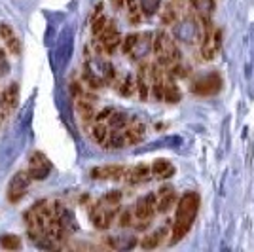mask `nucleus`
<instances>
[{"instance_id":"obj_32","label":"nucleus","mask_w":254,"mask_h":252,"mask_svg":"<svg viewBox=\"0 0 254 252\" xmlns=\"http://www.w3.org/2000/svg\"><path fill=\"white\" fill-rule=\"evenodd\" d=\"M29 163H31V167H36V165H50L48 158H46L42 152H34L33 156L29 158Z\"/></svg>"},{"instance_id":"obj_36","label":"nucleus","mask_w":254,"mask_h":252,"mask_svg":"<svg viewBox=\"0 0 254 252\" xmlns=\"http://www.w3.org/2000/svg\"><path fill=\"white\" fill-rule=\"evenodd\" d=\"M0 59H4V52L2 50H0Z\"/></svg>"},{"instance_id":"obj_8","label":"nucleus","mask_w":254,"mask_h":252,"mask_svg":"<svg viewBox=\"0 0 254 252\" xmlns=\"http://www.w3.org/2000/svg\"><path fill=\"white\" fill-rule=\"evenodd\" d=\"M176 192L171 186H163L157 194H156V213L157 215H167L171 209L176 205Z\"/></svg>"},{"instance_id":"obj_6","label":"nucleus","mask_w":254,"mask_h":252,"mask_svg":"<svg viewBox=\"0 0 254 252\" xmlns=\"http://www.w3.org/2000/svg\"><path fill=\"white\" fill-rule=\"evenodd\" d=\"M222 88V78L216 74V72H213V74H207V76H201V78H197L194 84H192V91L195 93V95H215V93H218Z\"/></svg>"},{"instance_id":"obj_24","label":"nucleus","mask_w":254,"mask_h":252,"mask_svg":"<svg viewBox=\"0 0 254 252\" xmlns=\"http://www.w3.org/2000/svg\"><path fill=\"white\" fill-rule=\"evenodd\" d=\"M137 90V82L131 78V76H123L121 78V82H119L118 86V91L123 95V97H129V95H133V91Z\"/></svg>"},{"instance_id":"obj_9","label":"nucleus","mask_w":254,"mask_h":252,"mask_svg":"<svg viewBox=\"0 0 254 252\" xmlns=\"http://www.w3.org/2000/svg\"><path fill=\"white\" fill-rule=\"evenodd\" d=\"M150 86H152V65L142 63L138 69V74H137V90L140 95V101H148Z\"/></svg>"},{"instance_id":"obj_17","label":"nucleus","mask_w":254,"mask_h":252,"mask_svg":"<svg viewBox=\"0 0 254 252\" xmlns=\"http://www.w3.org/2000/svg\"><path fill=\"white\" fill-rule=\"evenodd\" d=\"M163 101H167L169 105H175V103L180 101V88L176 86L175 78H171V76L163 84Z\"/></svg>"},{"instance_id":"obj_23","label":"nucleus","mask_w":254,"mask_h":252,"mask_svg":"<svg viewBox=\"0 0 254 252\" xmlns=\"http://www.w3.org/2000/svg\"><path fill=\"white\" fill-rule=\"evenodd\" d=\"M108 245L112 247V249H133L137 245V241L133 237H112L110 241H108Z\"/></svg>"},{"instance_id":"obj_33","label":"nucleus","mask_w":254,"mask_h":252,"mask_svg":"<svg viewBox=\"0 0 254 252\" xmlns=\"http://www.w3.org/2000/svg\"><path fill=\"white\" fill-rule=\"evenodd\" d=\"M110 114H112V108H104V110H101L93 120H95V122H104V124H106V120H108Z\"/></svg>"},{"instance_id":"obj_25","label":"nucleus","mask_w":254,"mask_h":252,"mask_svg":"<svg viewBox=\"0 0 254 252\" xmlns=\"http://www.w3.org/2000/svg\"><path fill=\"white\" fill-rule=\"evenodd\" d=\"M0 247L6 251H16L21 249V239L17 235H2L0 237Z\"/></svg>"},{"instance_id":"obj_28","label":"nucleus","mask_w":254,"mask_h":252,"mask_svg":"<svg viewBox=\"0 0 254 252\" xmlns=\"http://www.w3.org/2000/svg\"><path fill=\"white\" fill-rule=\"evenodd\" d=\"M106 23H108V19H106V16H99V18H95L93 21H91V33L95 36H99L102 33V29L106 27Z\"/></svg>"},{"instance_id":"obj_20","label":"nucleus","mask_w":254,"mask_h":252,"mask_svg":"<svg viewBox=\"0 0 254 252\" xmlns=\"http://www.w3.org/2000/svg\"><path fill=\"white\" fill-rule=\"evenodd\" d=\"M127 122H129L127 114L114 112V110H112V114H110L108 120H106V126H108V129H123V127L127 126Z\"/></svg>"},{"instance_id":"obj_2","label":"nucleus","mask_w":254,"mask_h":252,"mask_svg":"<svg viewBox=\"0 0 254 252\" xmlns=\"http://www.w3.org/2000/svg\"><path fill=\"white\" fill-rule=\"evenodd\" d=\"M152 38V52L156 55L157 65L161 69H169L173 63H176L180 59L178 48L175 44V38L167 31H157Z\"/></svg>"},{"instance_id":"obj_27","label":"nucleus","mask_w":254,"mask_h":252,"mask_svg":"<svg viewBox=\"0 0 254 252\" xmlns=\"http://www.w3.org/2000/svg\"><path fill=\"white\" fill-rule=\"evenodd\" d=\"M50 171H51V165H36V167H31V169H29V175H31V179L34 180H44V179H48Z\"/></svg>"},{"instance_id":"obj_5","label":"nucleus","mask_w":254,"mask_h":252,"mask_svg":"<svg viewBox=\"0 0 254 252\" xmlns=\"http://www.w3.org/2000/svg\"><path fill=\"white\" fill-rule=\"evenodd\" d=\"M201 23V21H199ZM197 21L194 19H184L180 23H175V36L182 42H188V44H194L197 40H201V35H203V27L199 25Z\"/></svg>"},{"instance_id":"obj_14","label":"nucleus","mask_w":254,"mask_h":252,"mask_svg":"<svg viewBox=\"0 0 254 252\" xmlns=\"http://www.w3.org/2000/svg\"><path fill=\"white\" fill-rule=\"evenodd\" d=\"M123 135H125V144H127V146L138 144L146 137V126L140 124V122H133L131 126L123 127Z\"/></svg>"},{"instance_id":"obj_7","label":"nucleus","mask_w":254,"mask_h":252,"mask_svg":"<svg viewBox=\"0 0 254 252\" xmlns=\"http://www.w3.org/2000/svg\"><path fill=\"white\" fill-rule=\"evenodd\" d=\"M29 184H31V175H29V173H23V171L17 173L16 177L12 179V182H10V188H8V199H10L12 203L21 201V199L25 198V194H27Z\"/></svg>"},{"instance_id":"obj_4","label":"nucleus","mask_w":254,"mask_h":252,"mask_svg":"<svg viewBox=\"0 0 254 252\" xmlns=\"http://www.w3.org/2000/svg\"><path fill=\"white\" fill-rule=\"evenodd\" d=\"M118 213H119L118 205H104L101 201L97 205H93L91 211H89L91 222H93V226L97 230H108L112 226V222H114V218H116Z\"/></svg>"},{"instance_id":"obj_31","label":"nucleus","mask_w":254,"mask_h":252,"mask_svg":"<svg viewBox=\"0 0 254 252\" xmlns=\"http://www.w3.org/2000/svg\"><path fill=\"white\" fill-rule=\"evenodd\" d=\"M119 201H121V192H118V190L108 192V194L101 199V203H104V205H119Z\"/></svg>"},{"instance_id":"obj_13","label":"nucleus","mask_w":254,"mask_h":252,"mask_svg":"<svg viewBox=\"0 0 254 252\" xmlns=\"http://www.w3.org/2000/svg\"><path fill=\"white\" fill-rule=\"evenodd\" d=\"M150 177H152V171H150L148 165H137L133 169H125V175H123L125 182L131 184V186L142 184V182L150 180Z\"/></svg>"},{"instance_id":"obj_16","label":"nucleus","mask_w":254,"mask_h":252,"mask_svg":"<svg viewBox=\"0 0 254 252\" xmlns=\"http://www.w3.org/2000/svg\"><path fill=\"white\" fill-rule=\"evenodd\" d=\"M150 171H152V177H156V179H171L175 175V167L167 160H156L150 167Z\"/></svg>"},{"instance_id":"obj_26","label":"nucleus","mask_w":254,"mask_h":252,"mask_svg":"<svg viewBox=\"0 0 254 252\" xmlns=\"http://www.w3.org/2000/svg\"><path fill=\"white\" fill-rule=\"evenodd\" d=\"M159 2L161 0H140L138 2V8L142 12V16H154L159 8Z\"/></svg>"},{"instance_id":"obj_11","label":"nucleus","mask_w":254,"mask_h":252,"mask_svg":"<svg viewBox=\"0 0 254 252\" xmlns=\"http://www.w3.org/2000/svg\"><path fill=\"white\" fill-rule=\"evenodd\" d=\"M152 52V35L150 33H142V35L137 36V42L133 46V50L129 52L131 59H144L146 55Z\"/></svg>"},{"instance_id":"obj_19","label":"nucleus","mask_w":254,"mask_h":252,"mask_svg":"<svg viewBox=\"0 0 254 252\" xmlns=\"http://www.w3.org/2000/svg\"><path fill=\"white\" fill-rule=\"evenodd\" d=\"M192 8L199 14V19H209L215 10V0H190Z\"/></svg>"},{"instance_id":"obj_12","label":"nucleus","mask_w":254,"mask_h":252,"mask_svg":"<svg viewBox=\"0 0 254 252\" xmlns=\"http://www.w3.org/2000/svg\"><path fill=\"white\" fill-rule=\"evenodd\" d=\"M169 220H167V224L165 226H161L159 230H156L152 234H148L146 237H142V241H140V247L144 249V251H152V249H157L159 245H161V241H163V237H169Z\"/></svg>"},{"instance_id":"obj_18","label":"nucleus","mask_w":254,"mask_h":252,"mask_svg":"<svg viewBox=\"0 0 254 252\" xmlns=\"http://www.w3.org/2000/svg\"><path fill=\"white\" fill-rule=\"evenodd\" d=\"M17 97H19V88L17 84H10L6 91L0 95V105L6 108H14L17 105Z\"/></svg>"},{"instance_id":"obj_10","label":"nucleus","mask_w":254,"mask_h":252,"mask_svg":"<svg viewBox=\"0 0 254 252\" xmlns=\"http://www.w3.org/2000/svg\"><path fill=\"white\" fill-rule=\"evenodd\" d=\"M123 175H125L123 165H102L89 171V177L95 180H119L123 179Z\"/></svg>"},{"instance_id":"obj_1","label":"nucleus","mask_w":254,"mask_h":252,"mask_svg":"<svg viewBox=\"0 0 254 252\" xmlns=\"http://www.w3.org/2000/svg\"><path fill=\"white\" fill-rule=\"evenodd\" d=\"M175 207H176V213H175V222L169 232V241H167L169 245H176L192 230L194 220L199 211V196L195 192H188L176 201Z\"/></svg>"},{"instance_id":"obj_22","label":"nucleus","mask_w":254,"mask_h":252,"mask_svg":"<svg viewBox=\"0 0 254 252\" xmlns=\"http://www.w3.org/2000/svg\"><path fill=\"white\" fill-rule=\"evenodd\" d=\"M91 135H93L95 143L104 144L106 137H108V126H106L104 122H95V126H93V129H91Z\"/></svg>"},{"instance_id":"obj_3","label":"nucleus","mask_w":254,"mask_h":252,"mask_svg":"<svg viewBox=\"0 0 254 252\" xmlns=\"http://www.w3.org/2000/svg\"><path fill=\"white\" fill-rule=\"evenodd\" d=\"M154 216H156V194H148L144 198H140L133 207V226L137 230H148L152 224Z\"/></svg>"},{"instance_id":"obj_34","label":"nucleus","mask_w":254,"mask_h":252,"mask_svg":"<svg viewBox=\"0 0 254 252\" xmlns=\"http://www.w3.org/2000/svg\"><path fill=\"white\" fill-rule=\"evenodd\" d=\"M101 14H102V4H97V6H95V10H93V14H91V21H93L95 18H99Z\"/></svg>"},{"instance_id":"obj_35","label":"nucleus","mask_w":254,"mask_h":252,"mask_svg":"<svg viewBox=\"0 0 254 252\" xmlns=\"http://www.w3.org/2000/svg\"><path fill=\"white\" fill-rule=\"evenodd\" d=\"M8 72V63L4 59H0V76H4Z\"/></svg>"},{"instance_id":"obj_21","label":"nucleus","mask_w":254,"mask_h":252,"mask_svg":"<svg viewBox=\"0 0 254 252\" xmlns=\"http://www.w3.org/2000/svg\"><path fill=\"white\" fill-rule=\"evenodd\" d=\"M176 21H178V10L173 2H169L161 12V23L163 25H175Z\"/></svg>"},{"instance_id":"obj_29","label":"nucleus","mask_w":254,"mask_h":252,"mask_svg":"<svg viewBox=\"0 0 254 252\" xmlns=\"http://www.w3.org/2000/svg\"><path fill=\"white\" fill-rule=\"evenodd\" d=\"M137 36L138 35H127L123 40H121L119 46H121V52H123L125 55H129V52L133 50V46H135V42H137Z\"/></svg>"},{"instance_id":"obj_30","label":"nucleus","mask_w":254,"mask_h":252,"mask_svg":"<svg viewBox=\"0 0 254 252\" xmlns=\"http://www.w3.org/2000/svg\"><path fill=\"white\" fill-rule=\"evenodd\" d=\"M133 211H121V215L118 218V224L119 228H129V226H133Z\"/></svg>"},{"instance_id":"obj_15","label":"nucleus","mask_w":254,"mask_h":252,"mask_svg":"<svg viewBox=\"0 0 254 252\" xmlns=\"http://www.w3.org/2000/svg\"><path fill=\"white\" fill-rule=\"evenodd\" d=\"M0 38L4 40V44L8 46V50L14 55L21 54V44H19V38L16 36L14 29L8 25V23H0Z\"/></svg>"}]
</instances>
